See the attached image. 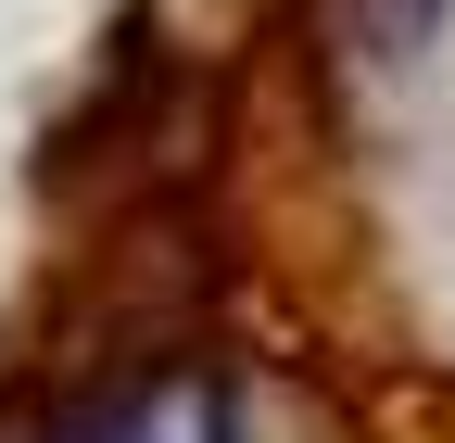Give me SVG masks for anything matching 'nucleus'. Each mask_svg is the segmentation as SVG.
<instances>
[{"label":"nucleus","instance_id":"1","mask_svg":"<svg viewBox=\"0 0 455 443\" xmlns=\"http://www.w3.org/2000/svg\"><path fill=\"white\" fill-rule=\"evenodd\" d=\"M51 443H253V418H241V380L228 367H152L127 393L76 406Z\"/></svg>","mask_w":455,"mask_h":443},{"label":"nucleus","instance_id":"2","mask_svg":"<svg viewBox=\"0 0 455 443\" xmlns=\"http://www.w3.org/2000/svg\"><path fill=\"white\" fill-rule=\"evenodd\" d=\"M329 38L355 77H405L418 51L443 38V0H329Z\"/></svg>","mask_w":455,"mask_h":443}]
</instances>
